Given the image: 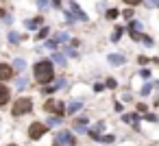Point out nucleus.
I'll return each instance as SVG.
<instances>
[{
    "mask_svg": "<svg viewBox=\"0 0 159 146\" xmlns=\"http://www.w3.org/2000/svg\"><path fill=\"white\" fill-rule=\"evenodd\" d=\"M31 107H33L31 98H18V100L13 103V116H22V113H29V111H31Z\"/></svg>",
    "mask_w": 159,
    "mask_h": 146,
    "instance_id": "obj_3",
    "label": "nucleus"
},
{
    "mask_svg": "<svg viewBox=\"0 0 159 146\" xmlns=\"http://www.w3.org/2000/svg\"><path fill=\"white\" fill-rule=\"evenodd\" d=\"M33 72H35V79L39 83H48L55 76V70H52V63L50 61H37L35 68H33Z\"/></svg>",
    "mask_w": 159,
    "mask_h": 146,
    "instance_id": "obj_1",
    "label": "nucleus"
},
{
    "mask_svg": "<svg viewBox=\"0 0 159 146\" xmlns=\"http://www.w3.org/2000/svg\"><path fill=\"white\" fill-rule=\"evenodd\" d=\"M52 61H57V63H66V57H63V55H55Z\"/></svg>",
    "mask_w": 159,
    "mask_h": 146,
    "instance_id": "obj_13",
    "label": "nucleus"
},
{
    "mask_svg": "<svg viewBox=\"0 0 159 146\" xmlns=\"http://www.w3.org/2000/svg\"><path fill=\"white\" fill-rule=\"evenodd\" d=\"M7 100H9V89L5 85H0V105H5Z\"/></svg>",
    "mask_w": 159,
    "mask_h": 146,
    "instance_id": "obj_9",
    "label": "nucleus"
},
{
    "mask_svg": "<svg viewBox=\"0 0 159 146\" xmlns=\"http://www.w3.org/2000/svg\"><path fill=\"white\" fill-rule=\"evenodd\" d=\"M81 109V103H70L68 105V111H79Z\"/></svg>",
    "mask_w": 159,
    "mask_h": 146,
    "instance_id": "obj_12",
    "label": "nucleus"
},
{
    "mask_svg": "<svg viewBox=\"0 0 159 146\" xmlns=\"http://www.w3.org/2000/svg\"><path fill=\"white\" fill-rule=\"evenodd\" d=\"M116 16H118V11H113V9H111V11H107V18H111V20H113Z\"/></svg>",
    "mask_w": 159,
    "mask_h": 146,
    "instance_id": "obj_15",
    "label": "nucleus"
},
{
    "mask_svg": "<svg viewBox=\"0 0 159 146\" xmlns=\"http://www.w3.org/2000/svg\"><path fill=\"white\" fill-rule=\"evenodd\" d=\"M11 74H13L11 66H5V63H0V81H7V79H11Z\"/></svg>",
    "mask_w": 159,
    "mask_h": 146,
    "instance_id": "obj_7",
    "label": "nucleus"
},
{
    "mask_svg": "<svg viewBox=\"0 0 159 146\" xmlns=\"http://www.w3.org/2000/svg\"><path fill=\"white\" fill-rule=\"evenodd\" d=\"M0 18H2V11H0Z\"/></svg>",
    "mask_w": 159,
    "mask_h": 146,
    "instance_id": "obj_19",
    "label": "nucleus"
},
{
    "mask_svg": "<svg viewBox=\"0 0 159 146\" xmlns=\"http://www.w3.org/2000/svg\"><path fill=\"white\" fill-rule=\"evenodd\" d=\"M109 61H111L113 66H120V63L124 61V57H122V55H109Z\"/></svg>",
    "mask_w": 159,
    "mask_h": 146,
    "instance_id": "obj_10",
    "label": "nucleus"
},
{
    "mask_svg": "<svg viewBox=\"0 0 159 146\" xmlns=\"http://www.w3.org/2000/svg\"><path fill=\"white\" fill-rule=\"evenodd\" d=\"M55 146H74V135L70 131H59L55 135Z\"/></svg>",
    "mask_w": 159,
    "mask_h": 146,
    "instance_id": "obj_4",
    "label": "nucleus"
},
{
    "mask_svg": "<svg viewBox=\"0 0 159 146\" xmlns=\"http://www.w3.org/2000/svg\"><path fill=\"white\" fill-rule=\"evenodd\" d=\"M126 5H137V2H142V0H124Z\"/></svg>",
    "mask_w": 159,
    "mask_h": 146,
    "instance_id": "obj_18",
    "label": "nucleus"
},
{
    "mask_svg": "<svg viewBox=\"0 0 159 146\" xmlns=\"http://www.w3.org/2000/svg\"><path fill=\"white\" fill-rule=\"evenodd\" d=\"M37 24H42V18H35V20H31V22H29L26 26H29V29H35Z\"/></svg>",
    "mask_w": 159,
    "mask_h": 146,
    "instance_id": "obj_11",
    "label": "nucleus"
},
{
    "mask_svg": "<svg viewBox=\"0 0 159 146\" xmlns=\"http://www.w3.org/2000/svg\"><path fill=\"white\" fill-rule=\"evenodd\" d=\"M68 18H70V20H72V18H79V20H87V18H85V13H83V11H79V7H76L74 2L70 5V16H68Z\"/></svg>",
    "mask_w": 159,
    "mask_h": 146,
    "instance_id": "obj_8",
    "label": "nucleus"
},
{
    "mask_svg": "<svg viewBox=\"0 0 159 146\" xmlns=\"http://www.w3.org/2000/svg\"><path fill=\"white\" fill-rule=\"evenodd\" d=\"M44 109H46L48 113H55L57 118H59V116H63V111H66V107H63V103H61V100H48V103L44 105Z\"/></svg>",
    "mask_w": 159,
    "mask_h": 146,
    "instance_id": "obj_5",
    "label": "nucleus"
},
{
    "mask_svg": "<svg viewBox=\"0 0 159 146\" xmlns=\"http://www.w3.org/2000/svg\"><path fill=\"white\" fill-rule=\"evenodd\" d=\"M11 146H16V144H11Z\"/></svg>",
    "mask_w": 159,
    "mask_h": 146,
    "instance_id": "obj_20",
    "label": "nucleus"
},
{
    "mask_svg": "<svg viewBox=\"0 0 159 146\" xmlns=\"http://www.w3.org/2000/svg\"><path fill=\"white\" fill-rule=\"evenodd\" d=\"M148 5L150 7H159V0H148Z\"/></svg>",
    "mask_w": 159,
    "mask_h": 146,
    "instance_id": "obj_17",
    "label": "nucleus"
},
{
    "mask_svg": "<svg viewBox=\"0 0 159 146\" xmlns=\"http://www.w3.org/2000/svg\"><path fill=\"white\" fill-rule=\"evenodd\" d=\"M120 35H122V29H118V31L111 35V39H113V42H118V39H120Z\"/></svg>",
    "mask_w": 159,
    "mask_h": 146,
    "instance_id": "obj_14",
    "label": "nucleus"
},
{
    "mask_svg": "<svg viewBox=\"0 0 159 146\" xmlns=\"http://www.w3.org/2000/svg\"><path fill=\"white\" fill-rule=\"evenodd\" d=\"M16 68H18V70H22V68H24V61H22V59H18V63H16Z\"/></svg>",
    "mask_w": 159,
    "mask_h": 146,
    "instance_id": "obj_16",
    "label": "nucleus"
},
{
    "mask_svg": "<svg viewBox=\"0 0 159 146\" xmlns=\"http://www.w3.org/2000/svg\"><path fill=\"white\" fill-rule=\"evenodd\" d=\"M44 131H46V126H44L42 122H33V124L29 126V135H31V139H39V137L44 135Z\"/></svg>",
    "mask_w": 159,
    "mask_h": 146,
    "instance_id": "obj_6",
    "label": "nucleus"
},
{
    "mask_svg": "<svg viewBox=\"0 0 159 146\" xmlns=\"http://www.w3.org/2000/svg\"><path fill=\"white\" fill-rule=\"evenodd\" d=\"M139 26H142L139 22H131V24H129V33H131V37L144 42V46H152V39H150L148 35H142V33H139Z\"/></svg>",
    "mask_w": 159,
    "mask_h": 146,
    "instance_id": "obj_2",
    "label": "nucleus"
}]
</instances>
